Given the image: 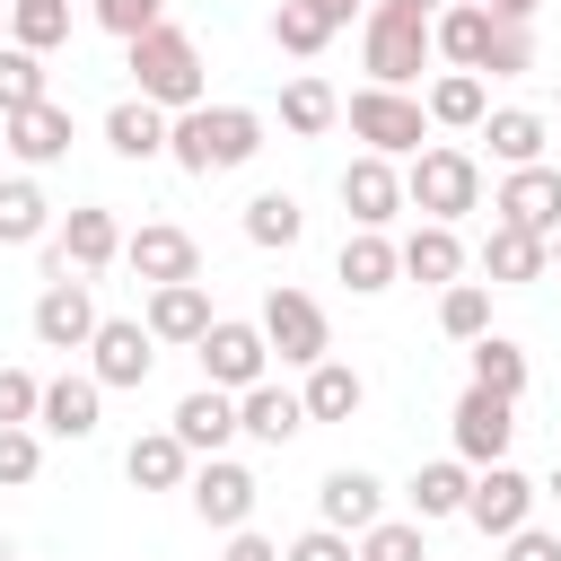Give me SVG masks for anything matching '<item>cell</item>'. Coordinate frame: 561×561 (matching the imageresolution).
<instances>
[{
    "instance_id": "7a4b0ae2",
    "label": "cell",
    "mask_w": 561,
    "mask_h": 561,
    "mask_svg": "<svg viewBox=\"0 0 561 561\" xmlns=\"http://www.w3.org/2000/svg\"><path fill=\"white\" fill-rule=\"evenodd\" d=\"M123 70H131V88H140L158 114H193V105H202V88H210L202 44H193L184 26H167V18H158L149 35H131V61H123Z\"/></svg>"
},
{
    "instance_id": "1f68e13d",
    "label": "cell",
    "mask_w": 561,
    "mask_h": 561,
    "mask_svg": "<svg viewBox=\"0 0 561 561\" xmlns=\"http://www.w3.org/2000/svg\"><path fill=\"white\" fill-rule=\"evenodd\" d=\"M465 491H473V465H456V456H438V465H421L412 473V517L430 526V517H465Z\"/></svg>"
},
{
    "instance_id": "b9f144b4",
    "label": "cell",
    "mask_w": 561,
    "mask_h": 561,
    "mask_svg": "<svg viewBox=\"0 0 561 561\" xmlns=\"http://www.w3.org/2000/svg\"><path fill=\"white\" fill-rule=\"evenodd\" d=\"M482 70H491V79H517V70H535V35H526V26H500V18H491ZM482 70H473V79H482Z\"/></svg>"
},
{
    "instance_id": "ffe728a7",
    "label": "cell",
    "mask_w": 561,
    "mask_h": 561,
    "mask_svg": "<svg viewBox=\"0 0 561 561\" xmlns=\"http://www.w3.org/2000/svg\"><path fill=\"white\" fill-rule=\"evenodd\" d=\"M394 263H403V280L447 289V280H465V237H456V228H438V219H421V228L394 245Z\"/></svg>"
},
{
    "instance_id": "7c38bea8",
    "label": "cell",
    "mask_w": 561,
    "mask_h": 561,
    "mask_svg": "<svg viewBox=\"0 0 561 561\" xmlns=\"http://www.w3.org/2000/svg\"><path fill=\"white\" fill-rule=\"evenodd\" d=\"M114 254H123V228H114V210L79 202V210L61 219V237H53V280H96Z\"/></svg>"
},
{
    "instance_id": "d590c367",
    "label": "cell",
    "mask_w": 561,
    "mask_h": 561,
    "mask_svg": "<svg viewBox=\"0 0 561 561\" xmlns=\"http://www.w3.org/2000/svg\"><path fill=\"white\" fill-rule=\"evenodd\" d=\"M9 44H18V53L70 44V9H61V0H9Z\"/></svg>"
},
{
    "instance_id": "9c48e42d",
    "label": "cell",
    "mask_w": 561,
    "mask_h": 561,
    "mask_svg": "<svg viewBox=\"0 0 561 561\" xmlns=\"http://www.w3.org/2000/svg\"><path fill=\"white\" fill-rule=\"evenodd\" d=\"M184 500H193V517L202 526H219V535H237L245 517H254V500H263V482L237 465V456H202L193 473H184Z\"/></svg>"
},
{
    "instance_id": "f907efd6",
    "label": "cell",
    "mask_w": 561,
    "mask_h": 561,
    "mask_svg": "<svg viewBox=\"0 0 561 561\" xmlns=\"http://www.w3.org/2000/svg\"><path fill=\"white\" fill-rule=\"evenodd\" d=\"M307 9H316L324 26H351V9H359V0H307Z\"/></svg>"
},
{
    "instance_id": "5bb4252c",
    "label": "cell",
    "mask_w": 561,
    "mask_h": 561,
    "mask_svg": "<svg viewBox=\"0 0 561 561\" xmlns=\"http://www.w3.org/2000/svg\"><path fill=\"white\" fill-rule=\"evenodd\" d=\"M316 517H324L333 535H368V526L386 517V482H377L368 465H333V473L316 482Z\"/></svg>"
},
{
    "instance_id": "4fadbf2b",
    "label": "cell",
    "mask_w": 561,
    "mask_h": 561,
    "mask_svg": "<svg viewBox=\"0 0 561 561\" xmlns=\"http://www.w3.org/2000/svg\"><path fill=\"white\" fill-rule=\"evenodd\" d=\"M465 517H473L491 543H508V535L535 517V482H526L517 465H482V473H473V491H465Z\"/></svg>"
},
{
    "instance_id": "484cf974",
    "label": "cell",
    "mask_w": 561,
    "mask_h": 561,
    "mask_svg": "<svg viewBox=\"0 0 561 561\" xmlns=\"http://www.w3.org/2000/svg\"><path fill=\"white\" fill-rule=\"evenodd\" d=\"M167 123H175V114H158L149 96H123V105L105 114V140H114V158L149 167V158H167Z\"/></svg>"
},
{
    "instance_id": "4dcf8cb0",
    "label": "cell",
    "mask_w": 561,
    "mask_h": 561,
    "mask_svg": "<svg viewBox=\"0 0 561 561\" xmlns=\"http://www.w3.org/2000/svg\"><path fill=\"white\" fill-rule=\"evenodd\" d=\"M298 403H307V421H351V412L368 403V386H359V368L316 359V368H307V386H298Z\"/></svg>"
},
{
    "instance_id": "ac0fdd59",
    "label": "cell",
    "mask_w": 561,
    "mask_h": 561,
    "mask_svg": "<svg viewBox=\"0 0 561 561\" xmlns=\"http://www.w3.org/2000/svg\"><path fill=\"white\" fill-rule=\"evenodd\" d=\"M0 149L18 158V167H53V158H70V105H26V114H0Z\"/></svg>"
},
{
    "instance_id": "11a10c76",
    "label": "cell",
    "mask_w": 561,
    "mask_h": 561,
    "mask_svg": "<svg viewBox=\"0 0 561 561\" xmlns=\"http://www.w3.org/2000/svg\"><path fill=\"white\" fill-rule=\"evenodd\" d=\"M0 44H9V9H0Z\"/></svg>"
},
{
    "instance_id": "30bf717a",
    "label": "cell",
    "mask_w": 561,
    "mask_h": 561,
    "mask_svg": "<svg viewBox=\"0 0 561 561\" xmlns=\"http://www.w3.org/2000/svg\"><path fill=\"white\" fill-rule=\"evenodd\" d=\"M149 359H158V342H149V324L140 316H96V333H88V377L114 394V386H149Z\"/></svg>"
},
{
    "instance_id": "7402d4cb",
    "label": "cell",
    "mask_w": 561,
    "mask_h": 561,
    "mask_svg": "<svg viewBox=\"0 0 561 561\" xmlns=\"http://www.w3.org/2000/svg\"><path fill=\"white\" fill-rule=\"evenodd\" d=\"M175 438H184V456H219L228 438H237V394H219V386H193L184 403H175V421H167Z\"/></svg>"
},
{
    "instance_id": "ab89813d",
    "label": "cell",
    "mask_w": 561,
    "mask_h": 561,
    "mask_svg": "<svg viewBox=\"0 0 561 561\" xmlns=\"http://www.w3.org/2000/svg\"><path fill=\"white\" fill-rule=\"evenodd\" d=\"M272 44L307 61V53H324V44H333V26H324V18L307 9V0H280V9H272Z\"/></svg>"
},
{
    "instance_id": "d6a6232c",
    "label": "cell",
    "mask_w": 561,
    "mask_h": 561,
    "mask_svg": "<svg viewBox=\"0 0 561 561\" xmlns=\"http://www.w3.org/2000/svg\"><path fill=\"white\" fill-rule=\"evenodd\" d=\"M53 228V202L35 175H0V245H35Z\"/></svg>"
},
{
    "instance_id": "8d00e7d4",
    "label": "cell",
    "mask_w": 561,
    "mask_h": 561,
    "mask_svg": "<svg viewBox=\"0 0 561 561\" xmlns=\"http://www.w3.org/2000/svg\"><path fill=\"white\" fill-rule=\"evenodd\" d=\"M465 351H473V386H491V394H508V403L526 394V351H517L508 333H482V342H465Z\"/></svg>"
},
{
    "instance_id": "6da1fadb",
    "label": "cell",
    "mask_w": 561,
    "mask_h": 561,
    "mask_svg": "<svg viewBox=\"0 0 561 561\" xmlns=\"http://www.w3.org/2000/svg\"><path fill=\"white\" fill-rule=\"evenodd\" d=\"M263 149V114L254 105H193V114H175L167 123V158L184 167V175H228V167H245Z\"/></svg>"
},
{
    "instance_id": "52a82bcc",
    "label": "cell",
    "mask_w": 561,
    "mask_h": 561,
    "mask_svg": "<svg viewBox=\"0 0 561 561\" xmlns=\"http://www.w3.org/2000/svg\"><path fill=\"white\" fill-rule=\"evenodd\" d=\"M351 131L368 140V158H412V149H430V114H421V96H403V88H359V96H351Z\"/></svg>"
},
{
    "instance_id": "f5cc1de1",
    "label": "cell",
    "mask_w": 561,
    "mask_h": 561,
    "mask_svg": "<svg viewBox=\"0 0 561 561\" xmlns=\"http://www.w3.org/2000/svg\"><path fill=\"white\" fill-rule=\"evenodd\" d=\"M543 254H552V272H561V228H552V237H543Z\"/></svg>"
},
{
    "instance_id": "7bdbcfd3",
    "label": "cell",
    "mask_w": 561,
    "mask_h": 561,
    "mask_svg": "<svg viewBox=\"0 0 561 561\" xmlns=\"http://www.w3.org/2000/svg\"><path fill=\"white\" fill-rule=\"evenodd\" d=\"M44 473V438L35 430H0V491H26Z\"/></svg>"
},
{
    "instance_id": "74e56055",
    "label": "cell",
    "mask_w": 561,
    "mask_h": 561,
    "mask_svg": "<svg viewBox=\"0 0 561 561\" xmlns=\"http://www.w3.org/2000/svg\"><path fill=\"white\" fill-rule=\"evenodd\" d=\"M245 237H254V245H298V237H307L298 193H254V202H245Z\"/></svg>"
},
{
    "instance_id": "83f0119b",
    "label": "cell",
    "mask_w": 561,
    "mask_h": 561,
    "mask_svg": "<svg viewBox=\"0 0 561 561\" xmlns=\"http://www.w3.org/2000/svg\"><path fill=\"white\" fill-rule=\"evenodd\" d=\"M333 272H342L359 298H377V289H394V280H403V263H394L386 228H351V237H342V254H333Z\"/></svg>"
},
{
    "instance_id": "d4e9b609",
    "label": "cell",
    "mask_w": 561,
    "mask_h": 561,
    "mask_svg": "<svg viewBox=\"0 0 561 561\" xmlns=\"http://www.w3.org/2000/svg\"><path fill=\"white\" fill-rule=\"evenodd\" d=\"M482 44H491V9L482 0H447L430 18V53H447L456 70H482Z\"/></svg>"
},
{
    "instance_id": "816d5d0a",
    "label": "cell",
    "mask_w": 561,
    "mask_h": 561,
    "mask_svg": "<svg viewBox=\"0 0 561 561\" xmlns=\"http://www.w3.org/2000/svg\"><path fill=\"white\" fill-rule=\"evenodd\" d=\"M403 9H421V18H438V9H447V0H403Z\"/></svg>"
},
{
    "instance_id": "bcb514c9",
    "label": "cell",
    "mask_w": 561,
    "mask_h": 561,
    "mask_svg": "<svg viewBox=\"0 0 561 561\" xmlns=\"http://www.w3.org/2000/svg\"><path fill=\"white\" fill-rule=\"evenodd\" d=\"M280 561H359V543H351V535H333V526H307Z\"/></svg>"
},
{
    "instance_id": "60d3db41",
    "label": "cell",
    "mask_w": 561,
    "mask_h": 561,
    "mask_svg": "<svg viewBox=\"0 0 561 561\" xmlns=\"http://www.w3.org/2000/svg\"><path fill=\"white\" fill-rule=\"evenodd\" d=\"M359 561H430V543H421V517H377V526L359 535Z\"/></svg>"
},
{
    "instance_id": "681fc988",
    "label": "cell",
    "mask_w": 561,
    "mask_h": 561,
    "mask_svg": "<svg viewBox=\"0 0 561 561\" xmlns=\"http://www.w3.org/2000/svg\"><path fill=\"white\" fill-rule=\"evenodd\" d=\"M482 9H491V18H500V26H526V18H535V9H543V0H482Z\"/></svg>"
},
{
    "instance_id": "f35d334b",
    "label": "cell",
    "mask_w": 561,
    "mask_h": 561,
    "mask_svg": "<svg viewBox=\"0 0 561 561\" xmlns=\"http://www.w3.org/2000/svg\"><path fill=\"white\" fill-rule=\"evenodd\" d=\"M26 105H44V53L0 44V114H26Z\"/></svg>"
},
{
    "instance_id": "44dd1931",
    "label": "cell",
    "mask_w": 561,
    "mask_h": 561,
    "mask_svg": "<svg viewBox=\"0 0 561 561\" xmlns=\"http://www.w3.org/2000/svg\"><path fill=\"white\" fill-rule=\"evenodd\" d=\"M543 272H552L543 237H526V228H508V219L482 228V280H491V289H517V280H543Z\"/></svg>"
},
{
    "instance_id": "8992f818",
    "label": "cell",
    "mask_w": 561,
    "mask_h": 561,
    "mask_svg": "<svg viewBox=\"0 0 561 561\" xmlns=\"http://www.w3.org/2000/svg\"><path fill=\"white\" fill-rule=\"evenodd\" d=\"M193 359H202V386H219V394H245V386L272 377L263 324H245V316H210V333L193 342Z\"/></svg>"
},
{
    "instance_id": "7dc6e473",
    "label": "cell",
    "mask_w": 561,
    "mask_h": 561,
    "mask_svg": "<svg viewBox=\"0 0 561 561\" xmlns=\"http://www.w3.org/2000/svg\"><path fill=\"white\" fill-rule=\"evenodd\" d=\"M500 561H561V535H543V526H517V535L500 543Z\"/></svg>"
},
{
    "instance_id": "db71d44e",
    "label": "cell",
    "mask_w": 561,
    "mask_h": 561,
    "mask_svg": "<svg viewBox=\"0 0 561 561\" xmlns=\"http://www.w3.org/2000/svg\"><path fill=\"white\" fill-rule=\"evenodd\" d=\"M543 491H552V500H561V465H552V482H543Z\"/></svg>"
},
{
    "instance_id": "8fae6325",
    "label": "cell",
    "mask_w": 561,
    "mask_h": 561,
    "mask_svg": "<svg viewBox=\"0 0 561 561\" xmlns=\"http://www.w3.org/2000/svg\"><path fill=\"white\" fill-rule=\"evenodd\" d=\"M491 219H508V228H526V237H552V228H561V167H552V158L508 167L500 193H491Z\"/></svg>"
},
{
    "instance_id": "f1b7e54d",
    "label": "cell",
    "mask_w": 561,
    "mask_h": 561,
    "mask_svg": "<svg viewBox=\"0 0 561 561\" xmlns=\"http://www.w3.org/2000/svg\"><path fill=\"white\" fill-rule=\"evenodd\" d=\"M123 473H131V491H184L193 456H184V438H175V430H149V438H131V447H123Z\"/></svg>"
},
{
    "instance_id": "d6986e66",
    "label": "cell",
    "mask_w": 561,
    "mask_h": 561,
    "mask_svg": "<svg viewBox=\"0 0 561 561\" xmlns=\"http://www.w3.org/2000/svg\"><path fill=\"white\" fill-rule=\"evenodd\" d=\"M149 342H175V351H193L202 333H210V280H167V289H149Z\"/></svg>"
},
{
    "instance_id": "3957f363",
    "label": "cell",
    "mask_w": 561,
    "mask_h": 561,
    "mask_svg": "<svg viewBox=\"0 0 561 561\" xmlns=\"http://www.w3.org/2000/svg\"><path fill=\"white\" fill-rule=\"evenodd\" d=\"M403 210L456 228L465 210H482V158H473V149H447V140L412 149V167H403Z\"/></svg>"
},
{
    "instance_id": "5b68a950",
    "label": "cell",
    "mask_w": 561,
    "mask_h": 561,
    "mask_svg": "<svg viewBox=\"0 0 561 561\" xmlns=\"http://www.w3.org/2000/svg\"><path fill=\"white\" fill-rule=\"evenodd\" d=\"M254 324H263V351H272L280 368H316V359H333V324H324V307H316L307 289H289V280L263 298Z\"/></svg>"
},
{
    "instance_id": "e575fe53",
    "label": "cell",
    "mask_w": 561,
    "mask_h": 561,
    "mask_svg": "<svg viewBox=\"0 0 561 561\" xmlns=\"http://www.w3.org/2000/svg\"><path fill=\"white\" fill-rule=\"evenodd\" d=\"M438 333L447 342H482L491 333V280H447L438 289Z\"/></svg>"
},
{
    "instance_id": "cb8c5ba5",
    "label": "cell",
    "mask_w": 561,
    "mask_h": 561,
    "mask_svg": "<svg viewBox=\"0 0 561 561\" xmlns=\"http://www.w3.org/2000/svg\"><path fill=\"white\" fill-rule=\"evenodd\" d=\"M237 430H245V438H263V447H289V438L307 430V403H298L289 386H272V377H263V386H245V394H237Z\"/></svg>"
},
{
    "instance_id": "f6af8a7d",
    "label": "cell",
    "mask_w": 561,
    "mask_h": 561,
    "mask_svg": "<svg viewBox=\"0 0 561 561\" xmlns=\"http://www.w3.org/2000/svg\"><path fill=\"white\" fill-rule=\"evenodd\" d=\"M35 403H44V386L26 368H0V430H35Z\"/></svg>"
},
{
    "instance_id": "f546056e",
    "label": "cell",
    "mask_w": 561,
    "mask_h": 561,
    "mask_svg": "<svg viewBox=\"0 0 561 561\" xmlns=\"http://www.w3.org/2000/svg\"><path fill=\"white\" fill-rule=\"evenodd\" d=\"M421 114H430L438 131H473V123L491 114V96H482V79H473V70H438V79H430V96H421Z\"/></svg>"
},
{
    "instance_id": "ba28073f",
    "label": "cell",
    "mask_w": 561,
    "mask_h": 561,
    "mask_svg": "<svg viewBox=\"0 0 561 561\" xmlns=\"http://www.w3.org/2000/svg\"><path fill=\"white\" fill-rule=\"evenodd\" d=\"M447 430H456V465H508V438H517V403L508 394H491V386H465L456 394V412H447Z\"/></svg>"
},
{
    "instance_id": "603a6c76",
    "label": "cell",
    "mask_w": 561,
    "mask_h": 561,
    "mask_svg": "<svg viewBox=\"0 0 561 561\" xmlns=\"http://www.w3.org/2000/svg\"><path fill=\"white\" fill-rule=\"evenodd\" d=\"M96 412H105V386H96V377H53L44 403H35V430H53V438H96Z\"/></svg>"
},
{
    "instance_id": "2e32d148",
    "label": "cell",
    "mask_w": 561,
    "mask_h": 561,
    "mask_svg": "<svg viewBox=\"0 0 561 561\" xmlns=\"http://www.w3.org/2000/svg\"><path fill=\"white\" fill-rule=\"evenodd\" d=\"M342 210H351V228H386V219L403 210V167L359 149V158L342 167Z\"/></svg>"
},
{
    "instance_id": "277c9868",
    "label": "cell",
    "mask_w": 561,
    "mask_h": 561,
    "mask_svg": "<svg viewBox=\"0 0 561 561\" xmlns=\"http://www.w3.org/2000/svg\"><path fill=\"white\" fill-rule=\"evenodd\" d=\"M359 53H368V88H412L430 70V18L403 0H377L359 26Z\"/></svg>"
},
{
    "instance_id": "e0dca14e",
    "label": "cell",
    "mask_w": 561,
    "mask_h": 561,
    "mask_svg": "<svg viewBox=\"0 0 561 561\" xmlns=\"http://www.w3.org/2000/svg\"><path fill=\"white\" fill-rule=\"evenodd\" d=\"M35 342L44 351H88V333H96V298H88V280H44V298H35Z\"/></svg>"
},
{
    "instance_id": "836d02e7",
    "label": "cell",
    "mask_w": 561,
    "mask_h": 561,
    "mask_svg": "<svg viewBox=\"0 0 561 561\" xmlns=\"http://www.w3.org/2000/svg\"><path fill=\"white\" fill-rule=\"evenodd\" d=\"M333 114H342V96L316 79V70H298L289 88H280V123L298 131V140H316V131H333Z\"/></svg>"
},
{
    "instance_id": "ee69618b",
    "label": "cell",
    "mask_w": 561,
    "mask_h": 561,
    "mask_svg": "<svg viewBox=\"0 0 561 561\" xmlns=\"http://www.w3.org/2000/svg\"><path fill=\"white\" fill-rule=\"evenodd\" d=\"M88 9H96V26H105V35H123V44H131V35H149V26L167 18V0H88Z\"/></svg>"
},
{
    "instance_id": "9a60e30c",
    "label": "cell",
    "mask_w": 561,
    "mask_h": 561,
    "mask_svg": "<svg viewBox=\"0 0 561 561\" xmlns=\"http://www.w3.org/2000/svg\"><path fill=\"white\" fill-rule=\"evenodd\" d=\"M123 263H131L149 289H167V280H202V245H193L175 219H149L140 237H123Z\"/></svg>"
},
{
    "instance_id": "c3c4849f",
    "label": "cell",
    "mask_w": 561,
    "mask_h": 561,
    "mask_svg": "<svg viewBox=\"0 0 561 561\" xmlns=\"http://www.w3.org/2000/svg\"><path fill=\"white\" fill-rule=\"evenodd\" d=\"M219 561H280V543H272V535H254V526H237Z\"/></svg>"
},
{
    "instance_id": "4316f807",
    "label": "cell",
    "mask_w": 561,
    "mask_h": 561,
    "mask_svg": "<svg viewBox=\"0 0 561 561\" xmlns=\"http://www.w3.org/2000/svg\"><path fill=\"white\" fill-rule=\"evenodd\" d=\"M473 131L491 140V158H500V167H535V158H543V140H552V123H543L535 105H500V114H482Z\"/></svg>"
}]
</instances>
